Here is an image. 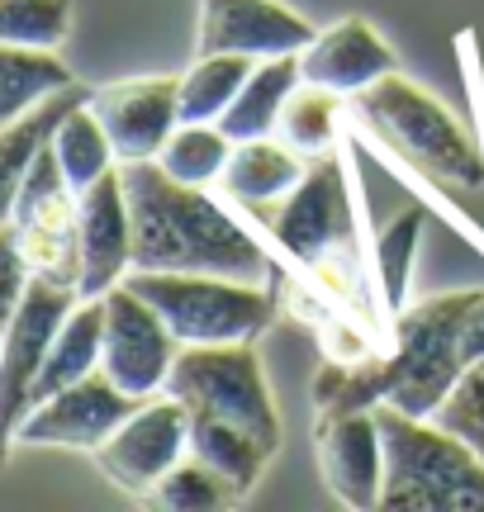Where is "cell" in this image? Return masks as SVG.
Here are the masks:
<instances>
[{"label":"cell","instance_id":"2","mask_svg":"<svg viewBox=\"0 0 484 512\" xmlns=\"http://www.w3.org/2000/svg\"><path fill=\"white\" fill-rule=\"evenodd\" d=\"M167 394L190 408V451L252 494L280 451V413L257 347H181Z\"/></svg>","mask_w":484,"mask_h":512},{"label":"cell","instance_id":"13","mask_svg":"<svg viewBox=\"0 0 484 512\" xmlns=\"http://www.w3.org/2000/svg\"><path fill=\"white\" fill-rule=\"evenodd\" d=\"M314 456L328 494L352 512H375L385 494V437L375 408L366 413H318Z\"/></svg>","mask_w":484,"mask_h":512},{"label":"cell","instance_id":"29","mask_svg":"<svg viewBox=\"0 0 484 512\" xmlns=\"http://www.w3.org/2000/svg\"><path fill=\"white\" fill-rule=\"evenodd\" d=\"M418 233H423V209H404L399 219H390V228H380V233L371 238L375 275H380L385 304H390L394 313L409 304V280H413V256H418Z\"/></svg>","mask_w":484,"mask_h":512},{"label":"cell","instance_id":"19","mask_svg":"<svg viewBox=\"0 0 484 512\" xmlns=\"http://www.w3.org/2000/svg\"><path fill=\"white\" fill-rule=\"evenodd\" d=\"M304 86V67H299V53L290 57H261L252 76L242 81V91L233 95V105L224 110L219 128H224L233 143H247V138H271L280 128V114L290 105V95Z\"/></svg>","mask_w":484,"mask_h":512},{"label":"cell","instance_id":"8","mask_svg":"<svg viewBox=\"0 0 484 512\" xmlns=\"http://www.w3.org/2000/svg\"><path fill=\"white\" fill-rule=\"evenodd\" d=\"M5 233L19 242L34 275L57 285H81V195L62 176L53 147L38 152L29 176L5 200Z\"/></svg>","mask_w":484,"mask_h":512},{"label":"cell","instance_id":"30","mask_svg":"<svg viewBox=\"0 0 484 512\" xmlns=\"http://www.w3.org/2000/svg\"><path fill=\"white\" fill-rule=\"evenodd\" d=\"M72 34V0H0V43L57 53Z\"/></svg>","mask_w":484,"mask_h":512},{"label":"cell","instance_id":"1","mask_svg":"<svg viewBox=\"0 0 484 512\" xmlns=\"http://www.w3.org/2000/svg\"><path fill=\"white\" fill-rule=\"evenodd\" d=\"M133 214V271H209L247 285L276 275L271 247L233 214V200H214L209 185H181L157 157L119 162Z\"/></svg>","mask_w":484,"mask_h":512},{"label":"cell","instance_id":"10","mask_svg":"<svg viewBox=\"0 0 484 512\" xmlns=\"http://www.w3.org/2000/svg\"><path fill=\"white\" fill-rule=\"evenodd\" d=\"M138 408H143V399L124 394L105 370H95L86 380L67 384L53 399L34 403L24 422L5 437V446L10 451L15 446H62V451H91L95 456Z\"/></svg>","mask_w":484,"mask_h":512},{"label":"cell","instance_id":"11","mask_svg":"<svg viewBox=\"0 0 484 512\" xmlns=\"http://www.w3.org/2000/svg\"><path fill=\"white\" fill-rule=\"evenodd\" d=\"M100 304H105V361H100V370L133 399L167 394L171 366L181 356V342L167 328V318L124 280Z\"/></svg>","mask_w":484,"mask_h":512},{"label":"cell","instance_id":"23","mask_svg":"<svg viewBox=\"0 0 484 512\" xmlns=\"http://www.w3.org/2000/svg\"><path fill=\"white\" fill-rule=\"evenodd\" d=\"M252 67L257 62L238 53H195L190 72L181 76V124H219Z\"/></svg>","mask_w":484,"mask_h":512},{"label":"cell","instance_id":"31","mask_svg":"<svg viewBox=\"0 0 484 512\" xmlns=\"http://www.w3.org/2000/svg\"><path fill=\"white\" fill-rule=\"evenodd\" d=\"M432 422L456 432V437L484 460V366H470L466 375H461V384H456L447 394V403L432 413Z\"/></svg>","mask_w":484,"mask_h":512},{"label":"cell","instance_id":"7","mask_svg":"<svg viewBox=\"0 0 484 512\" xmlns=\"http://www.w3.org/2000/svg\"><path fill=\"white\" fill-rule=\"evenodd\" d=\"M266 228H271L266 247L280 271H299L337 252H361L366 209H361L352 162L342 157V147L309 162L304 181L266 214Z\"/></svg>","mask_w":484,"mask_h":512},{"label":"cell","instance_id":"5","mask_svg":"<svg viewBox=\"0 0 484 512\" xmlns=\"http://www.w3.org/2000/svg\"><path fill=\"white\" fill-rule=\"evenodd\" d=\"M475 304V290L428 294L418 304H404L394 313L390 337V408L409 418H432L447 394L470 370L466 361V313Z\"/></svg>","mask_w":484,"mask_h":512},{"label":"cell","instance_id":"24","mask_svg":"<svg viewBox=\"0 0 484 512\" xmlns=\"http://www.w3.org/2000/svg\"><path fill=\"white\" fill-rule=\"evenodd\" d=\"M242 498H247V489H238L224 470H214L209 460L186 451L143 503L167 512H224V508H238Z\"/></svg>","mask_w":484,"mask_h":512},{"label":"cell","instance_id":"21","mask_svg":"<svg viewBox=\"0 0 484 512\" xmlns=\"http://www.w3.org/2000/svg\"><path fill=\"white\" fill-rule=\"evenodd\" d=\"M91 95H95L91 86H67V91L38 100V105H29L19 119L5 124V133H0V152H5V200H10L19 190V181L29 176V166L38 162V152L53 147L62 119H67L76 105H86Z\"/></svg>","mask_w":484,"mask_h":512},{"label":"cell","instance_id":"3","mask_svg":"<svg viewBox=\"0 0 484 512\" xmlns=\"http://www.w3.org/2000/svg\"><path fill=\"white\" fill-rule=\"evenodd\" d=\"M356 124L404 181H428L442 195H484V147L461 114L404 72L380 76L352 100Z\"/></svg>","mask_w":484,"mask_h":512},{"label":"cell","instance_id":"26","mask_svg":"<svg viewBox=\"0 0 484 512\" xmlns=\"http://www.w3.org/2000/svg\"><path fill=\"white\" fill-rule=\"evenodd\" d=\"M53 152H57L62 176L72 181L76 195L91 190L100 176H110L114 166H119L110 133H105V124H100V114L91 110V100L76 105V110L62 119V128H57V138H53Z\"/></svg>","mask_w":484,"mask_h":512},{"label":"cell","instance_id":"12","mask_svg":"<svg viewBox=\"0 0 484 512\" xmlns=\"http://www.w3.org/2000/svg\"><path fill=\"white\" fill-rule=\"evenodd\" d=\"M186 451H190V408L176 394H152L95 451V465H100V475L110 479L114 489H124L129 498L143 503Z\"/></svg>","mask_w":484,"mask_h":512},{"label":"cell","instance_id":"15","mask_svg":"<svg viewBox=\"0 0 484 512\" xmlns=\"http://www.w3.org/2000/svg\"><path fill=\"white\" fill-rule=\"evenodd\" d=\"M318 29L280 0H200V38L195 53H238V57H290L304 53Z\"/></svg>","mask_w":484,"mask_h":512},{"label":"cell","instance_id":"32","mask_svg":"<svg viewBox=\"0 0 484 512\" xmlns=\"http://www.w3.org/2000/svg\"><path fill=\"white\" fill-rule=\"evenodd\" d=\"M456 53H461V67H466V95H470V114H475V138L484 147V72H480V53H475V34L456 38Z\"/></svg>","mask_w":484,"mask_h":512},{"label":"cell","instance_id":"27","mask_svg":"<svg viewBox=\"0 0 484 512\" xmlns=\"http://www.w3.org/2000/svg\"><path fill=\"white\" fill-rule=\"evenodd\" d=\"M342 100H347V95L323 91V86H309V81H304V86L290 95L285 114H280L276 138H285V143L295 147V152H304L309 162L337 152V147H342Z\"/></svg>","mask_w":484,"mask_h":512},{"label":"cell","instance_id":"20","mask_svg":"<svg viewBox=\"0 0 484 512\" xmlns=\"http://www.w3.org/2000/svg\"><path fill=\"white\" fill-rule=\"evenodd\" d=\"M100 361H105V304H100V299H81L72 309V318H67V328L57 332L43 370H38L34 389H29V408L43 399H53V394H62L67 384L95 375Z\"/></svg>","mask_w":484,"mask_h":512},{"label":"cell","instance_id":"33","mask_svg":"<svg viewBox=\"0 0 484 512\" xmlns=\"http://www.w3.org/2000/svg\"><path fill=\"white\" fill-rule=\"evenodd\" d=\"M466 361L484 366V290H475V304L466 313Z\"/></svg>","mask_w":484,"mask_h":512},{"label":"cell","instance_id":"28","mask_svg":"<svg viewBox=\"0 0 484 512\" xmlns=\"http://www.w3.org/2000/svg\"><path fill=\"white\" fill-rule=\"evenodd\" d=\"M233 147L238 143L219 124H181L157 152V162L181 185H219L233 162Z\"/></svg>","mask_w":484,"mask_h":512},{"label":"cell","instance_id":"4","mask_svg":"<svg viewBox=\"0 0 484 512\" xmlns=\"http://www.w3.org/2000/svg\"><path fill=\"white\" fill-rule=\"evenodd\" d=\"M385 437L380 512H484V460L432 418L375 408Z\"/></svg>","mask_w":484,"mask_h":512},{"label":"cell","instance_id":"16","mask_svg":"<svg viewBox=\"0 0 484 512\" xmlns=\"http://www.w3.org/2000/svg\"><path fill=\"white\" fill-rule=\"evenodd\" d=\"M133 271V214L124 171L114 166L91 190H81V299H105V294Z\"/></svg>","mask_w":484,"mask_h":512},{"label":"cell","instance_id":"18","mask_svg":"<svg viewBox=\"0 0 484 512\" xmlns=\"http://www.w3.org/2000/svg\"><path fill=\"white\" fill-rule=\"evenodd\" d=\"M304 171H309V157L271 133V138H247V143L233 147V162H228L219 185L238 209H252V214L266 219L304 181Z\"/></svg>","mask_w":484,"mask_h":512},{"label":"cell","instance_id":"25","mask_svg":"<svg viewBox=\"0 0 484 512\" xmlns=\"http://www.w3.org/2000/svg\"><path fill=\"white\" fill-rule=\"evenodd\" d=\"M390 351L366 356L356 366H337L323 361L314 375V413H366L390 399Z\"/></svg>","mask_w":484,"mask_h":512},{"label":"cell","instance_id":"9","mask_svg":"<svg viewBox=\"0 0 484 512\" xmlns=\"http://www.w3.org/2000/svg\"><path fill=\"white\" fill-rule=\"evenodd\" d=\"M76 304H81L76 285H57V280L34 275L29 290L19 294V304L5 313V342H0V418H5V437L29 413V389H34L38 370H43L57 332L67 328Z\"/></svg>","mask_w":484,"mask_h":512},{"label":"cell","instance_id":"6","mask_svg":"<svg viewBox=\"0 0 484 512\" xmlns=\"http://www.w3.org/2000/svg\"><path fill=\"white\" fill-rule=\"evenodd\" d=\"M124 285L167 318L181 347H228L257 342L276 323V294L233 275L209 271H129Z\"/></svg>","mask_w":484,"mask_h":512},{"label":"cell","instance_id":"22","mask_svg":"<svg viewBox=\"0 0 484 512\" xmlns=\"http://www.w3.org/2000/svg\"><path fill=\"white\" fill-rule=\"evenodd\" d=\"M67 86H76V76L57 53L5 43V53H0V119H5V124L19 119V114L29 110V105H38V100L67 91Z\"/></svg>","mask_w":484,"mask_h":512},{"label":"cell","instance_id":"14","mask_svg":"<svg viewBox=\"0 0 484 512\" xmlns=\"http://www.w3.org/2000/svg\"><path fill=\"white\" fill-rule=\"evenodd\" d=\"M91 110L100 114L119 162H148L181 128V76H138L119 86H95Z\"/></svg>","mask_w":484,"mask_h":512},{"label":"cell","instance_id":"17","mask_svg":"<svg viewBox=\"0 0 484 512\" xmlns=\"http://www.w3.org/2000/svg\"><path fill=\"white\" fill-rule=\"evenodd\" d=\"M299 67H304L309 86H323V91L356 100L380 76L399 72V57H394V48L375 34L366 19L347 15L337 24H328V29H318V38L299 53Z\"/></svg>","mask_w":484,"mask_h":512}]
</instances>
